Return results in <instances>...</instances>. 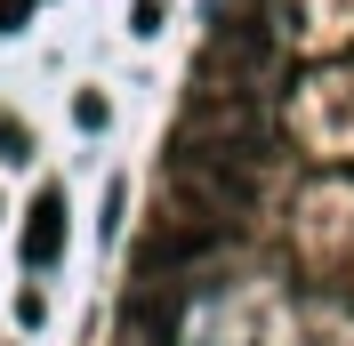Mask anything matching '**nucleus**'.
Returning <instances> with one entry per match:
<instances>
[{
	"label": "nucleus",
	"instance_id": "obj_2",
	"mask_svg": "<svg viewBox=\"0 0 354 346\" xmlns=\"http://www.w3.org/2000/svg\"><path fill=\"white\" fill-rule=\"evenodd\" d=\"M32 8H41V0H0V33H17V24L32 17Z\"/></svg>",
	"mask_w": 354,
	"mask_h": 346
},
{
	"label": "nucleus",
	"instance_id": "obj_1",
	"mask_svg": "<svg viewBox=\"0 0 354 346\" xmlns=\"http://www.w3.org/2000/svg\"><path fill=\"white\" fill-rule=\"evenodd\" d=\"M57 250H65V194L48 185L24 217V266H57Z\"/></svg>",
	"mask_w": 354,
	"mask_h": 346
}]
</instances>
